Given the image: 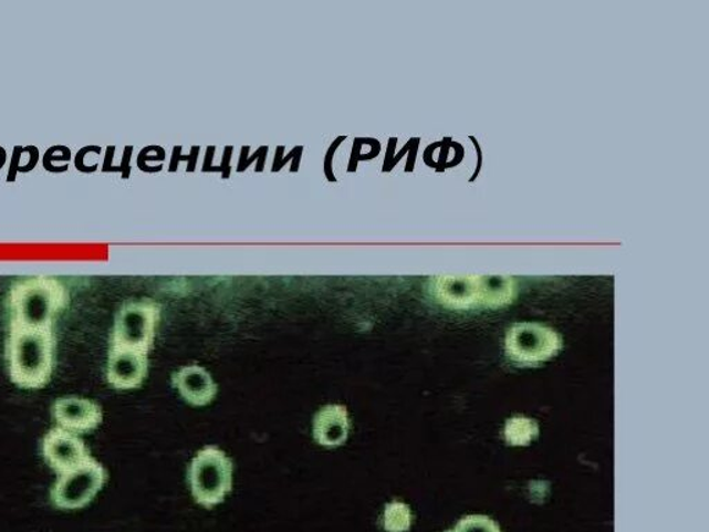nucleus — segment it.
I'll use <instances>...</instances> for the list:
<instances>
[{"instance_id":"6","label":"nucleus","mask_w":709,"mask_h":532,"mask_svg":"<svg viewBox=\"0 0 709 532\" xmlns=\"http://www.w3.org/2000/svg\"><path fill=\"white\" fill-rule=\"evenodd\" d=\"M107 481V470L95 458L60 474L51 491L53 507L79 510L90 504Z\"/></svg>"},{"instance_id":"3","label":"nucleus","mask_w":709,"mask_h":532,"mask_svg":"<svg viewBox=\"0 0 709 532\" xmlns=\"http://www.w3.org/2000/svg\"><path fill=\"white\" fill-rule=\"evenodd\" d=\"M432 293L439 303L453 309L498 306L514 295V283L502 277H442L434 282Z\"/></svg>"},{"instance_id":"7","label":"nucleus","mask_w":709,"mask_h":532,"mask_svg":"<svg viewBox=\"0 0 709 532\" xmlns=\"http://www.w3.org/2000/svg\"><path fill=\"white\" fill-rule=\"evenodd\" d=\"M562 347V338L541 323H517L505 336V351L520 364H538L552 358Z\"/></svg>"},{"instance_id":"4","label":"nucleus","mask_w":709,"mask_h":532,"mask_svg":"<svg viewBox=\"0 0 709 532\" xmlns=\"http://www.w3.org/2000/svg\"><path fill=\"white\" fill-rule=\"evenodd\" d=\"M188 481L197 503L208 509L217 507L232 491V459L216 446L202 448L191 459Z\"/></svg>"},{"instance_id":"14","label":"nucleus","mask_w":709,"mask_h":532,"mask_svg":"<svg viewBox=\"0 0 709 532\" xmlns=\"http://www.w3.org/2000/svg\"><path fill=\"white\" fill-rule=\"evenodd\" d=\"M411 510L408 504L393 501L386 504L383 514V526L387 532H408L411 525Z\"/></svg>"},{"instance_id":"11","label":"nucleus","mask_w":709,"mask_h":532,"mask_svg":"<svg viewBox=\"0 0 709 532\" xmlns=\"http://www.w3.org/2000/svg\"><path fill=\"white\" fill-rule=\"evenodd\" d=\"M351 419L348 409L344 405H324L313 416V440L322 447H338L348 440Z\"/></svg>"},{"instance_id":"15","label":"nucleus","mask_w":709,"mask_h":532,"mask_svg":"<svg viewBox=\"0 0 709 532\" xmlns=\"http://www.w3.org/2000/svg\"><path fill=\"white\" fill-rule=\"evenodd\" d=\"M445 532H502L494 520L482 514L467 515L455 525V529Z\"/></svg>"},{"instance_id":"2","label":"nucleus","mask_w":709,"mask_h":532,"mask_svg":"<svg viewBox=\"0 0 709 532\" xmlns=\"http://www.w3.org/2000/svg\"><path fill=\"white\" fill-rule=\"evenodd\" d=\"M65 290L51 278H35L15 284L10 293V325L52 328L54 316L64 309Z\"/></svg>"},{"instance_id":"13","label":"nucleus","mask_w":709,"mask_h":532,"mask_svg":"<svg viewBox=\"0 0 709 532\" xmlns=\"http://www.w3.org/2000/svg\"><path fill=\"white\" fill-rule=\"evenodd\" d=\"M538 425L535 420L515 416L508 420L504 427L505 440L511 446H528L538 436Z\"/></svg>"},{"instance_id":"10","label":"nucleus","mask_w":709,"mask_h":532,"mask_svg":"<svg viewBox=\"0 0 709 532\" xmlns=\"http://www.w3.org/2000/svg\"><path fill=\"white\" fill-rule=\"evenodd\" d=\"M52 414L59 427L71 432H90L101 426L103 410L92 399L63 397L53 404Z\"/></svg>"},{"instance_id":"1","label":"nucleus","mask_w":709,"mask_h":532,"mask_svg":"<svg viewBox=\"0 0 709 532\" xmlns=\"http://www.w3.org/2000/svg\"><path fill=\"white\" fill-rule=\"evenodd\" d=\"M53 328L10 325L7 348L10 380L24 389H40L51 382L54 367Z\"/></svg>"},{"instance_id":"8","label":"nucleus","mask_w":709,"mask_h":532,"mask_svg":"<svg viewBox=\"0 0 709 532\" xmlns=\"http://www.w3.org/2000/svg\"><path fill=\"white\" fill-rule=\"evenodd\" d=\"M42 455L59 476L79 468L92 458L84 440L75 432L64 430L62 427H54L43 437Z\"/></svg>"},{"instance_id":"5","label":"nucleus","mask_w":709,"mask_h":532,"mask_svg":"<svg viewBox=\"0 0 709 532\" xmlns=\"http://www.w3.org/2000/svg\"><path fill=\"white\" fill-rule=\"evenodd\" d=\"M159 306L152 300L131 301L115 316L110 347L148 353L156 337Z\"/></svg>"},{"instance_id":"9","label":"nucleus","mask_w":709,"mask_h":532,"mask_svg":"<svg viewBox=\"0 0 709 532\" xmlns=\"http://www.w3.org/2000/svg\"><path fill=\"white\" fill-rule=\"evenodd\" d=\"M148 372V353L143 351L110 347L106 376L117 389H134L142 386Z\"/></svg>"},{"instance_id":"12","label":"nucleus","mask_w":709,"mask_h":532,"mask_svg":"<svg viewBox=\"0 0 709 532\" xmlns=\"http://www.w3.org/2000/svg\"><path fill=\"white\" fill-rule=\"evenodd\" d=\"M173 383L186 403L195 407L211 404L218 393L211 373L200 365L180 367L173 375Z\"/></svg>"}]
</instances>
